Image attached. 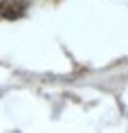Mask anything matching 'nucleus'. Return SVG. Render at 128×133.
Here are the masks:
<instances>
[{"label":"nucleus","mask_w":128,"mask_h":133,"mask_svg":"<svg viewBox=\"0 0 128 133\" xmlns=\"http://www.w3.org/2000/svg\"><path fill=\"white\" fill-rule=\"evenodd\" d=\"M24 2L22 0H0V18L2 20H18L24 15Z\"/></svg>","instance_id":"1"}]
</instances>
